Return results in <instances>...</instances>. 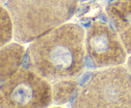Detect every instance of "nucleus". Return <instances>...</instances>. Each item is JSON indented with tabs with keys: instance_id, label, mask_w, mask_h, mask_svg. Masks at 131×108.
I'll list each match as a JSON object with an SVG mask.
<instances>
[{
	"instance_id": "nucleus-1",
	"label": "nucleus",
	"mask_w": 131,
	"mask_h": 108,
	"mask_svg": "<svg viewBox=\"0 0 131 108\" xmlns=\"http://www.w3.org/2000/svg\"><path fill=\"white\" fill-rule=\"evenodd\" d=\"M85 35L81 25L65 23L40 36L28 48L29 67L49 81L78 77L84 69Z\"/></svg>"
},
{
	"instance_id": "nucleus-2",
	"label": "nucleus",
	"mask_w": 131,
	"mask_h": 108,
	"mask_svg": "<svg viewBox=\"0 0 131 108\" xmlns=\"http://www.w3.org/2000/svg\"><path fill=\"white\" fill-rule=\"evenodd\" d=\"M14 37L20 43L33 41L74 15L78 0H8Z\"/></svg>"
},
{
	"instance_id": "nucleus-3",
	"label": "nucleus",
	"mask_w": 131,
	"mask_h": 108,
	"mask_svg": "<svg viewBox=\"0 0 131 108\" xmlns=\"http://www.w3.org/2000/svg\"><path fill=\"white\" fill-rule=\"evenodd\" d=\"M73 107H131V72L120 66L95 71L79 89Z\"/></svg>"
},
{
	"instance_id": "nucleus-4",
	"label": "nucleus",
	"mask_w": 131,
	"mask_h": 108,
	"mask_svg": "<svg viewBox=\"0 0 131 108\" xmlns=\"http://www.w3.org/2000/svg\"><path fill=\"white\" fill-rule=\"evenodd\" d=\"M52 102L49 81L31 69H20L1 86V107H46Z\"/></svg>"
},
{
	"instance_id": "nucleus-5",
	"label": "nucleus",
	"mask_w": 131,
	"mask_h": 108,
	"mask_svg": "<svg viewBox=\"0 0 131 108\" xmlns=\"http://www.w3.org/2000/svg\"><path fill=\"white\" fill-rule=\"evenodd\" d=\"M86 53L97 67H110L125 62L127 52L118 36L108 24L94 21L85 35Z\"/></svg>"
},
{
	"instance_id": "nucleus-6",
	"label": "nucleus",
	"mask_w": 131,
	"mask_h": 108,
	"mask_svg": "<svg viewBox=\"0 0 131 108\" xmlns=\"http://www.w3.org/2000/svg\"><path fill=\"white\" fill-rule=\"evenodd\" d=\"M106 11L127 53L131 54V0H114Z\"/></svg>"
},
{
	"instance_id": "nucleus-7",
	"label": "nucleus",
	"mask_w": 131,
	"mask_h": 108,
	"mask_svg": "<svg viewBox=\"0 0 131 108\" xmlns=\"http://www.w3.org/2000/svg\"><path fill=\"white\" fill-rule=\"evenodd\" d=\"M1 48L0 80L3 83L20 69L25 48L17 43H8Z\"/></svg>"
},
{
	"instance_id": "nucleus-8",
	"label": "nucleus",
	"mask_w": 131,
	"mask_h": 108,
	"mask_svg": "<svg viewBox=\"0 0 131 108\" xmlns=\"http://www.w3.org/2000/svg\"><path fill=\"white\" fill-rule=\"evenodd\" d=\"M78 90V82L72 79L56 81L52 86V102L58 105L66 104L76 94Z\"/></svg>"
},
{
	"instance_id": "nucleus-9",
	"label": "nucleus",
	"mask_w": 131,
	"mask_h": 108,
	"mask_svg": "<svg viewBox=\"0 0 131 108\" xmlns=\"http://www.w3.org/2000/svg\"><path fill=\"white\" fill-rule=\"evenodd\" d=\"M0 29H1V47L6 45L11 41L14 35V24L10 13L7 9L1 6V20H0Z\"/></svg>"
},
{
	"instance_id": "nucleus-10",
	"label": "nucleus",
	"mask_w": 131,
	"mask_h": 108,
	"mask_svg": "<svg viewBox=\"0 0 131 108\" xmlns=\"http://www.w3.org/2000/svg\"><path fill=\"white\" fill-rule=\"evenodd\" d=\"M127 67L128 69H129V71L131 72V55L129 57V59H128L127 61Z\"/></svg>"
}]
</instances>
